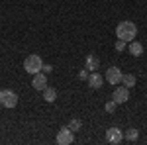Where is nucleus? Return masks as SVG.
Here are the masks:
<instances>
[{
	"label": "nucleus",
	"instance_id": "0eeeda50",
	"mask_svg": "<svg viewBox=\"0 0 147 145\" xmlns=\"http://www.w3.org/2000/svg\"><path fill=\"white\" fill-rule=\"evenodd\" d=\"M122 77H124V73H122V69L118 67H110L108 71H106V80L110 82V84H120L122 82Z\"/></svg>",
	"mask_w": 147,
	"mask_h": 145
},
{
	"label": "nucleus",
	"instance_id": "412c9836",
	"mask_svg": "<svg viewBox=\"0 0 147 145\" xmlns=\"http://www.w3.org/2000/svg\"><path fill=\"white\" fill-rule=\"evenodd\" d=\"M0 108H2V102H0Z\"/></svg>",
	"mask_w": 147,
	"mask_h": 145
},
{
	"label": "nucleus",
	"instance_id": "f8f14e48",
	"mask_svg": "<svg viewBox=\"0 0 147 145\" xmlns=\"http://www.w3.org/2000/svg\"><path fill=\"white\" fill-rule=\"evenodd\" d=\"M43 100L45 102H55L57 100V90L51 88V86H47V88L43 90Z\"/></svg>",
	"mask_w": 147,
	"mask_h": 145
},
{
	"label": "nucleus",
	"instance_id": "a211bd4d",
	"mask_svg": "<svg viewBox=\"0 0 147 145\" xmlns=\"http://www.w3.org/2000/svg\"><path fill=\"white\" fill-rule=\"evenodd\" d=\"M41 71H43L45 75H49V73H53V67H51V65H45V63H43V67H41Z\"/></svg>",
	"mask_w": 147,
	"mask_h": 145
},
{
	"label": "nucleus",
	"instance_id": "dca6fc26",
	"mask_svg": "<svg viewBox=\"0 0 147 145\" xmlns=\"http://www.w3.org/2000/svg\"><path fill=\"white\" fill-rule=\"evenodd\" d=\"M116 106H118V102H116V100H110V102H106V106H104V108H106V112H108V114H112V112H116Z\"/></svg>",
	"mask_w": 147,
	"mask_h": 145
},
{
	"label": "nucleus",
	"instance_id": "7ed1b4c3",
	"mask_svg": "<svg viewBox=\"0 0 147 145\" xmlns=\"http://www.w3.org/2000/svg\"><path fill=\"white\" fill-rule=\"evenodd\" d=\"M75 132H71V127L69 125H63L59 132H57V143L59 145H71L75 141Z\"/></svg>",
	"mask_w": 147,
	"mask_h": 145
},
{
	"label": "nucleus",
	"instance_id": "aec40b11",
	"mask_svg": "<svg viewBox=\"0 0 147 145\" xmlns=\"http://www.w3.org/2000/svg\"><path fill=\"white\" fill-rule=\"evenodd\" d=\"M2 92H4V90H0V96H2Z\"/></svg>",
	"mask_w": 147,
	"mask_h": 145
},
{
	"label": "nucleus",
	"instance_id": "4468645a",
	"mask_svg": "<svg viewBox=\"0 0 147 145\" xmlns=\"http://www.w3.org/2000/svg\"><path fill=\"white\" fill-rule=\"evenodd\" d=\"M122 84L127 86V88H134V86H136V77H134V75H124V77H122Z\"/></svg>",
	"mask_w": 147,
	"mask_h": 145
},
{
	"label": "nucleus",
	"instance_id": "20e7f679",
	"mask_svg": "<svg viewBox=\"0 0 147 145\" xmlns=\"http://www.w3.org/2000/svg\"><path fill=\"white\" fill-rule=\"evenodd\" d=\"M106 141L112 145H118L124 141V132L120 127H108L106 129Z\"/></svg>",
	"mask_w": 147,
	"mask_h": 145
},
{
	"label": "nucleus",
	"instance_id": "ddd939ff",
	"mask_svg": "<svg viewBox=\"0 0 147 145\" xmlns=\"http://www.w3.org/2000/svg\"><path fill=\"white\" fill-rule=\"evenodd\" d=\"M137 137H139V132H137L136 127H129V129L124 134V139H125V141H129V143H131V141H136Z\"/></svg>",
	"mask_w": 147,
	"mask_h": 145
},
{
	"label": "nucleus",
	"instance_id": "2eb2a0df",
	"mask_svg": "<svg viewBox=\"0 0 147 145\" xmlns=\"http://www.w3.org/2000/svg\"><path fill=\"white\" fill-rule=\"evenodd\" d=\"M69 127H71V132H79L80 127H82V122H80L79 118H75V120L69 122Z\"/></svg>",
	"mask_w": 147,
	"mask_h": 145
},
{
	"label": "nucleus",
	"instance_id": "f3484780",
	"mask_svg": "<svg viewBox=\"0 0 147 145\" xmlns=\"http://www.w3.org/2000/svg\"><path fill=\"white\" fill-rule=\"evenodd\" d=\"M125 45H127V41H124V39H118V41H116V51H124Z\"/></svg>",
	"mask_w": 147,
	"mask_h": 145
},
{
	"label": "nucleus",
	"instance_id": "f03ea898",
	"mask_svg": "<svg viewBox=\"0 0 147 145\" xmlns=\"http://www.w3.org/2000/svg\"><path fill=\"white\" fill-rule=\"evenodd\" d=\"M43 67V61H41V57L39 55H28L24 59V69H26V73H30V75H35V73H39Z\"/></svg>",
	"mask_w": 147,
	"mask_h": 145
},
{
	"label": "nucleus",
	"instance_id": "9d476101",
	"mask_svg": "<svg viewBox=\"0 0 147 145\" xmlns=\"http://www.w3.org/2000/svg\"><path fill=\"white\" fill-rule=\"evenodd\" d=\"M86 69H88V71H92V73H94L96 69H100V59L90 53V55L86 57Z\"/></svg>",
	"mask_w": 147,
	"mask_h": 145
},
{
	"label": "nucleus",
	"instance_id": "6ab92c4d",
	"mask_svg": "<svg viewBox=\"0 0 147 145\" xmlns=\"http://www.w3.org/2000/svg\"><path fill=\"white\" fill-rule=\"evenodd\" d=\"M88 77H90V75H88V71H86V69L79 73V78H86V80H88Z\"/></svg>",
	"mask_w": 147,
	"mask_h": 145
},
{
	"label": "nucleus",
	"instance_id": "9b49d317",
	"mask_svg": "<svg viewBox=\"0 0 147 145\" xmlns=\"http://www.w3.org/2000/svg\"><path fill=\"white\" fill-rule=\"evenodd\" d=\"M127 49H129V53H131L134 57L143 55V45L139 43V41H129V45H127Z\"/></svg>",
	"mask_w": 147,
	"mask_h": 145
},
{
	"label": "nucleus",
	"instance_id": "39448f33",
	"mask_svg": "<svg viewBox=\"0 0 147 145\" xmlns=\"http://www.w3.org/2000/svg\"><path fill=\"white\" fill-rule=\"evenodd\" d=\"M0 102H2L4 108H16V104H18V94L12 92V90H4L2 96H0Z\"/></svg>",
	"mask_w": 147,
	"mask_h": 145
},
{
	"label": "nucleus",
	"instance_id": "1a4fd4ad",
	"mask_svg": "<svg viewBox=\"0 0 147 145\" xmlns=\"http://www.w3.org/2000/svg\"><path fill=\"white\" fill-rule=\"evenodd\" d=\"M102 82H104V78H102V75H100V73H96V71L88 77V86H90V88H100Z\"/></svg>",
	"mask_w": 147,
	"mask_h": 145
},
{
	"label": "nucleus",
	"instance_id": "f257e3e1",
	"mask_svg": "<svg viewBox=\"0 0 147 145\" xmlns=\"http://www.w3.org/2000/svg\"><path fill=\"white\" fill-rule=\"evenodd\" d=\"M137 35V26L134 22H129V20H125V22H120L116 26V37L118 39H124V41H134V37Z\"/></svg>",
	"mask_w": 147,
	"mask_h": 145
},
{
	"label": "nucleus",
	"instance_id": "6e6552de",
	"mask_svg": "<svg viewBox=\"0 0 147 145\" xmlns=\"http://www.w3.org/2000/svg\"><path fill=\"white\" fill-rule=\"evenodd\" d=\"M32 86H34L35 90H45L47 88V77H45L43 71H39V73H35V75H34Z\"/></svg>",
	"mask_w": 147,
	"mask_h": 145
},
{
	"label": "nucleus",
	"instance_id": "423d86ee",
	"mask_svg": "<svg viewBox=\"0 0 147 145\" xmlns=\"http://www.w3.org/2000/svg\"><path fill=\"white\" fill-rule=\"evenodd\" d=\"M112 100H116L118 104H124L129 100V88L127 86H116L112 92Z\"/></svg>",
	"mask_w": 147,
	"mask_h": 145
}]
</instances>
